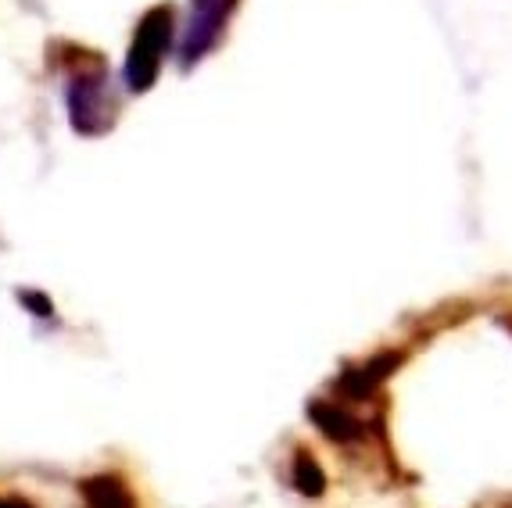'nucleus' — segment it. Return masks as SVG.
Masks as SVG:
<instances>
[{
  "mask_svg": "<svg viewBox=\"0 0 512 508\" xmlns=\"http://www.w3.org/2000/svg\"><path fill=\"white\" fill-rule=\"evenodd\" d=\"M111 79L101 58L79 54L72 65L69 83H65V101H69L72 129L83 136H97L115 119V97H111Z\"/></svg>",
  "mask_w": 512,
  "mask_h": 508,
  "instance_id": "1",
  "label": "nucleus"
},
{
  "mask_svg": "<svg viewBox=\"0 0 512 508\" xmlns=\"http://www.w3.org/2000/svg\"><path fill=\"white\" fill-rule=\"evenodd\" d=\"M169 36H172V8L147 11L144 22H140V29H137V36H133L129 58H126V86L129 90H147V86L158 79L165 51H169Z\"/></svg>",
  "mask_w": 512,
  "mask_h": 508,
  "instance_id": "2",
  "label": "nucleus"
},
{
  "mask_svg": "<svg viewBox=\"0 0 512 508\" xmlns=\"http://www.w3.org/2000/svg\"><path fill=\"white\" fill-rule=\"evenodd\" d=\"M237 0H190L187 22H183V40H180V61L183 68H190L194 61H201L219 40L226 18H230Z\"/></svg>",
  "mask_w": 512,
  "mask_h": 508,
  "instance_id": "3",
  "label": "nucleus"
}]
</instances>
